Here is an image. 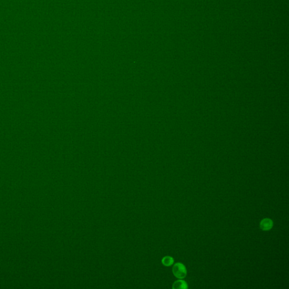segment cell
<instances>
[{
  "mask_svg": "<svg viewBox=\"0 0 289 289\" xmlns=\"http://www.w3.org/2000/svg\"><path fill=\"white\" fill-rule=\"evenodd\" d=\"M172 272L174 276L180 279H183L186 277L187 274L186 267L183 264L181 263H177L174 265Z\"/></svg>",
  "mask_w": 289,
  "mask_h": 289,
  "instance_id": "6da1fadb",
  "label": "cell"
},
{
  "mask_svg": "<svg viewBox=\"0 0 289 289\" xmlns=\"http://www.w3.org/2000/svg\"><path fill=\"white\" fill-rule=\"evenodd\" d=\"M273 226V222L270 218H265L260 222V228L262 231H268L270 230Z\"/></svg>",
  "mask_w": 289,
  "mask_h": 289,
  "instance_id": "7a4b0ae2",
  "label": "cell"
},
{
  "mask_svg": "<svg viewBox=\"0 0 289 289\" xmlns=\"http://www.w3.org/2000/svg\"><path fill=\"white\" fill-rule=\"evenodd\" d=\"M172 288L174 289H188V285L185 281L179 279L174 283Z\"/></svg>",
  "mask_w": 289,
  "mask_h": 289,
  "instance_id": "3957f363",
  "label": "cell"
},
{
  "mask_svg": "<svg viewBox=\"0 0 289 289\" xmlns=\"http://www.w3.org/2000/svg\"><path fill=\"white\" fill-rule=\"evenodd\" d=\"M162 264L164 265V266L170 267L174 264V259H173V257H171L167 256V257H165L162 259Z\"/></svg>",
  "mask_w": 289,
  "mask_h": 289,
  "instance_id": "277c9868",
  "label": "cell"
}]
</instances>
